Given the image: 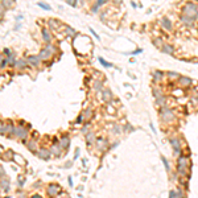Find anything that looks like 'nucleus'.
<instances>
[{
	"label": "nucleus",
	"instance_id": "nucleus-1",
	"mask_svg": "<svg viewBox=\"0 0 198 198\" xmlns=\"http://www.w3.org/2000/svg\"><path fill=\"white\" fill-rule=\"evenodd\" d=\"M182 13L188 15V16L193 17L194 20H197L198 19V6L194 1H188L184 6V8H182Z\"/></svg>",
	"mask_w": 198,
	"mask_h": 198
},
{
	"label": "nucleus",
	"instance_id": "nucleus-2",
	"mask_svg": "<svg viewBox=\"0 0 198 198\" xmlns=\"http://www.w3.org/2000/svg\"><path fill=\"white\" fill-rule=\"evenodd\" d=\"M190 168V163H189V158L186 156L181 155L177 160V170L181 176H185L188 173V169Z\"/></svg>",
	"mask_w": 198,
	"mask_h": 198
},
{
	"label": "nucleus",
	"instance_id": "nucleus-3",
	"mask_svg": "<svg viewBox=\"0 0 198 198\" xmlns=\"http://www.w3.org/2000/svg\"><path fill=\"white\" fill-rule=\"evenodd\" d=\"M54 53H57V48L49 42V44H46L45 48L41 49L40 53H38V56H40V58H41L42 61H46V60H49V58L52 57Z\"/></svg>",
	"mask_w": 198,
	"mask_h": 198
},
{
	"label": "nucleus",
	"instance_id": "nucleus-4",
	"mask_svg": "<svg viewBox=\"0 0 198 198\" xmlns=\"http://www.w3.org/2000/svg\"><path fill=\"white\" fill-rule=\"evenodd\" d=\"M160 118L163 119L165 123H172L174 120V114L170 108H168L167 106L165 107H161V111H160Z\"/></svg>",
	"mask_w": 198,
	"mask_h": 198
},
{
	"label": "nucleus",
	"instance_id": "nucleus-5",
	"mask_svg": "<svg viewBox=\"0 0 198 198\" xmlns=\"http://www.w3.org/2000/svg\"><path fill=\"white\" fill-rule=\"evenodd\" d=\"M13 135L16 136L17 139H21V140H24V139L28 138V129L25 128V127H23V124L21 126H17L15 127V131H13Z\"/></svg>",
	"mask_w": 198,
	"mask_h": 198
},
{
	"label": "nucleus",
	"instance_id": "nucleus-6",
	"mask_svg": "<svg viewBox=\"0 0 198 198\" xmlns=\"http://www.w3.org/2000/svg\"><path fill=\"white\" fill-rule=\"evenodd\" d=\"M48 195H50V197H56V195H58V193L61 192V188L58 186V185L56 184H50L48 186Z\"/></svg>",
	"mask_w": 198,
	"mask_h": 198
},
{
	"label": "nucleus",
	"instance_id": "nucleus-7",
	"mask_svg": "<svg viewBox=\"0 0 198 198\" xmlns=\"http://www.w3.org/2000/svg\"><path fill=\"white\" fill-rule=\"evenodd\" d=\"M26 61H28L29 65L35 66V67H38L42 60L40 58V56H28V57H26Z\"/></svg>",
	"mask_w": 198,
	"mask_h": 198
},
{
	"label": "nucleus",
	"instance_id": "nucleus-8",
	"mask_svg": "<svg viewBox=\"0 0 198 198\" xmlns=\"http://www.w3.org/2000/svg\"><path fill=\"white\" fill-rule=\"evenodd\" d=\"M180 20H181V23L185 24L186 26H193L194 25V23H195L194 19L190 17V16H188V15H185V13H182L180 16Z\"/></svg>",
	"mask_w": 198,
	"mask_h": 198
},
{
	"label": "nucleus",
	"instance_id": "nucleus-9",
	"mask_svg": "<svg viewBox=\"0 0 198 198\" xmlns=\"http://www.w3.org/2000/svg\"><path fill=\"white\" fill-rule=\"evenodd\" d=\"M41 36H42V40L45 41L46 44H49L50 41H52V35H50V32L48 31L46 26H42V28H41Z\"/></svg>",
	"mask_w": 198,
	"mask_h": 198
},
{
	"label": "nucleus",
	"instance_id": "nucleus-10",
	"mask_svg": "<svg viewBox=\"0 0 198 198\" xmlns=\"http://www.w3.org/2000/svg\"><path fill=\"white\" fill-rule=\"evenodd\" d=\"M160 50L163 53H165V54H174V48H173V45H170V44H163V46L160 48Z\"/></svg>",
	"mask_w": 198,
	"mask_h": 198
},
{
	"label": "nucleus",
	"instance_id": "nucleus-11",
	"mask_svg": "<svg viewBox=\"0 0 198 198\" xmlns=\"http://www.w3.org/2000/svg\"><path fill=\"white\" fill-rule=\"evenodd\" d=\"M161 25H163V28L165 29V31H168V32H170V31L173 29L172 21H170L168 17H165V16H164L163 19H161Z\"/></svg>",
	"mask_w": 198,
	"mask_h": 198
},
{
	"label": "nucleus",
	"instance_id": "nucleus-12",
	"mask_svg": "<svg viewBox=\"0 0 198 198\" xmlns=\"http://www.w3.org/2000/svg\"><path fill=\"white\" fill-rule=\"evenodd\" d=\"M48 25L50 29H53V31H58L61 26V21L57 20V19H49L48 20Z\"/></svg>",
	"mask_w": 198,
	"mask_h": 198
},
{
	"label": "nucleus",
	"instance_id": "nucleus-13",
	"mask_svg": "<svg viewBox=\"0 0 198 198\" xmlns=\"http://www.w3.org/2000/svg\"><path fill=\"white\" fill-rule=\"evenodd\" d=\"M170 144H172L174 152L177 153V155H180V153H181V144H180V140H178V139H170Z\"/></svg>",
	"mask_w": 198,
	"mask_h": 198
},
{
	"label": "nucleus",
	"instance_id": "nucleus-14",
	"mask_svg": "<svg viewBox=\"0 0 198 198\" xmlns=\"http://www.w3.org/2000/svg\"><path fill=\"white\" fill-rule=\"evenodd\" d=\"M97 147H98V149H101V151H104L106 148H108V143H107L106 139H97Z\"/></svg>",
	"mask_w": 198,
	"mask_h": 198
},
{
	"label": "nucleus",
	"instance_id": "nucleus-15",
	"mask_svg": "<svg viewBox=\"0 0 198 198\" xmlns=\"http://www.w3.org/2000/svg\"><path fill=\"white\" fill-rule=\"evenodd\" d=\"M86 143H87V145H89V147L97 143V139H95L94 132H87V133H86Z\"/></svg>",
	"mask_w": 198,
	"mask_h": 198
},
{
	"label": "nucleus",
	"instance_id": "nucleus-16",
	"mask_svg": "<svg viewBox=\"0 0 198 198\" xmlns=\"http://www.w3.org/2000/svg\"><path fill=\"white\" fill-rule=\"evenodd\" d=\"M50 153H52V151H46V149L37 151V156L40 158H42V160H48V158L50 157Z\"/></svg>",
	"mask_w": 198,
	"mask_h": 198
},
{
	"label": "nucleus",
	"instance_id": "nucleus-17",
	"mask_svg": "<svg viewBox=\"0 0 198 198\" xmlns=\"http://www.w3.org/2000/svg\"><path fill=\"white\" fill-rule=\"evenodd\" d=\"M111 98H112V92L110 90H102V99L104 102H111Z\"/></svg>",
	"mask_w": 198,
	"mask_h": 198
},
{
	"label": "nucleus",
	"instance_id": "nucleus-18",
	"mask_svg": "<svg viewBox=\"0 0 198 198\" xmlns=\"http://www.w3.org/2000/svg\"><path fill=\"white\" fill-rule=\"evenodd\" d=\"M26 63H28V61L26 60H23V58H20V60L16 61V65H15V67L19 70H23L26 67Z\"/></svg>",
	"mask_w": 198,
	"mask_h": 198
},
{
	"label": "nucleus",
	"instance_id": "nucleus-19",
	"mask_svg": "<svg viewBox=\"0 0 198 198\" xmlns=\"http://www.w3.org/2000/svg\"><path fill=\"white\" fill-rule=\"evenodd\" d=\"M163 78H164V73L163 72H160V70H155V72H153V82L158 83Z\"/></svg>",
	"mask_w": 198,
	"mask_h": 198
},
{
	"label": "nucleus",
	"instance_id": "nucleus-20",
	"mask_svg": "<svg viewBox=\"0 0 198 198\" xmlns=\"http://www.w3.org/2000/svg\"><path fill=\"white\" fill-rule=\"evenodd\" d=\"M178 79H180L178 82H180L181 86L188 87V86H190V85H192V79H190V78H188V77H180Z\"/></svg>",
	"mask_w": 198,
	"mask_h": 198
},
{
	"label": "nucleus",
	"instance_id": "nucleus-21",
	"mask_svg": "<svg viewBox=\"0 0 198 198\" xmlns=\"http://www.w3.org/2000/svg\"><path fill=\"white\" fill-rule=\"evenodd\" d=\"M60 144H61V147H62L63 149L69 148V145H70V139H69V136H63V138L60 140Z\"/></svg>",
	"mask_w": 198,
	"mask_h": 198
},
{
	"label": "nucleus",
	"instance_id": "nucleus-22",
	"mask_svg": "<svg viewBox=\"0 0 198 198\" xmlns=\"http://www.w3.org/2000/svg\"><path fill=\"white\" fill-rule=\"evenodd\" d=\"M25 145H26V148H28L29 151H32V152H37V144H36L35 140L28 141V143H26Z\"/></svg>",
	"mask_w": 198,
	"mask_h": 198
},
{
	"label": "nucleus",
	"instance_id": "nucleus-23",
	"mask_svg": "<svg viewBox=\"0 0 198 198\" xmlns=\"http://www.w3.org/2000/svg\"><path fill=\"white\" fill-rule=\"evenodd\" d=\"M156 104H157V106H160V107H165V104H167V99H165L164 94L156 98Z\"/></svg>",
	"mask_w": 198,
	"mask_h": 198
},
{
	"label": "nucleus",
	"instance_id": "nucleus-24",
	"mask_svg": "<svg viewBox=\"0 0 198 198\" xmlns=\"http://www.w3.org/2000/svg\"><path fill=\"white\" fill-rule=\"evenodd\" d=\"M65 32H66V35L69 36L70 38H73V37H75V36H77V31H75V29H73L72 26H65Z\"/></svg>",
	"mask_w": 198,
	"mask_h": 198
},
{
	"label": "nucleus",
	"instance_id": "nucleus-25",
	"mask_svg": "<svg viewBox=\"0 0 198 198\" xmlns=\"http://www.w3.org/2000/svg\"><path fill=\"white\" fill-rule=\"evenodd\" d=\"M63 148L61 147V144L58 143V145L57 144H53V148H52V153H54L56 156H60V153H61V151H62Z\"/></svg>",
	"mask_w": 198,
	"mask_h": 198
},
{
	"label": "nucleus",
	"instance_id": "nucleus-26",
	"mask_svg": "<svg viewBox=\"0 0 198 198\" xmlns=\"http://www.w3.org/2000/svg\"><path fill=\"white\" fill-rule=\"evenodd\" d=\"M0 133H1V136H4L6 133H8V126H7L4 122L0 123Z\"/></svg>",
	"mask_w": 198,
	"mask_h": 198
},
{
	"label": "nucleus",
	"instance_id": "nucleus-27",
	"mask_svg": "<svg viewBox=\"0 0 198 198\" xmlns=\"http://www.w3.org/2000/svg\"><path fill=\"white\" fill-rule=\"evenodd\" d=\"M169 197L174 198V197H184V193L181 192V190H178V192H176V190H170L169 192Z\"/></svg>",
	"mask_w": 198,
	"mask_h": 198
},
{
	"label": "nucleus",
	"instance_id": "nucleus-28",
	"mask_svg": "<svg viewBox=\"0 0 198 198\" xmlns=\"http://www.w3.org/2000/svg\"><path fill=\"white\" fill-rule=\"evenodd\" d=\"M7 65H9V60H8V57H1V63H0V67H1V70H4L6 69V66Z\"/></svg>",
	"mask_w": 198,
	"mask_h": 198
},
{
	"label": "nucleus",
	"instance_id": "nucleus-29",
	"mask_svg": "<svg viewBox=\"0 0 198 198\" xmlns=\"http://www.w3.org/2000/svg\"><path fill=\"white\" fill-rule=\"evenodd\" d=\"M1 189H3L6 193H8V190H9V184H8V181L4 180V177L1 178Z\"/></svg>",
	"mask_w": 198,
	"mask_h": 198
},
{
	"label": "nucleus",
	"instance_id": "nucleus-30",
	"mask_svg": "<svg viewBox=\"0 0 198 198\" xmlns=\"http://www.w3.org/2000/svg\"><path fill=\"white\" fill-rule=\"evenodd\" d=\"M98 61L101 62V65L103 66V67H112V63H110V62H106V60H104L103 57H99L98 58Z\"/></svg>",
	"mask_w": 198,
	"mask_h": 198
},
{
	"label": "nucleus",
	"instance_id": "nucleus-31",
	"mask_svg": "<svg viewBox=\"0 0 198 198\" xmlns=\"http://www.w3.org/2000/svg\"><path fill=\"white\" fill-rule=\"evenodd\" d=\"M37 6H38V7H41V8H42V9H45V11H52V7L49 6V4L44 3V1H38V3H37Z\"/></svg>",
	"mask_w": 198,
	"mask_h": 198
},
{
	"label": "nucleus",
	"instance_id": "nucleus-32",
	"mask_svg": "<svg viewBox=\"0 0 198 198\" xmlns=\"http://www.w3.org/2000/svg\"><path fill=\"white\" fill-rule=\"evenodd\" d=\"M8 60H9V65H11V66L16 65V61H17V60H16V54H15V52H12V54L8 57Z\"/></svg>",
	"mask_w": 198,
	"mask_h": 198
},
{
	"label": "nucleus",
	"instance_id": "nucleus-33",
	"mask_svg": "<svg viewBox=\"0 0 198 198\" xmlns=\"http://www.w3.org/2000/svg\"><path fill=\"white\" fill-rule=\"evenodd\" d=\"M12 4H13L12 0H1V6H3L4 8H11Z\"/></svg>",
	"mask_w": 198,
	"mask_h": 198
},
{
	"label": "nucleus",
	"instance_id": "nucleus-34",
	"mask_svg": "<svg viewBox=\"0 0 198 198\" xmlns=\"http://www.w3.org/2000/svg\"><path fill=\"white\" fill-rule=\"evenodd\" d=\"M102 81H95V83H94V89L95 91H102Z\"/></svg>",
	"mask_w": 198,
	"mask_h": 198
},
{
	"label": "nucleus",
	"instance_id": "nucleus-35",
	"mask_svg": "<svg viewBox=\"0 0 198 198\" xmlns=\"http://www.w3.org/2000/svg\"><path fill=\"white\" fill-rule=\"evenodd\" d=\"M153 45H156L157 46V48H161V46H163V44H164V41L161 40V38H153Z\"/></svg>",
	"mask_w": 198,
	"mask_h": 198
},
{
	"label": "nucleus",
	"instance_id": "nucleus-36",
	"mask_svg": "<svg viewBox=\"0 0 198 198\" xmlns=\"http://www.w3.org/2000/svg\"><path fill=\"white\" fill-rule=\"evenodd\" d=\"M112 133H115V135H119V133H122V127L120 126H114V128H112Z\"/></svg>",
	"mask_w": 198,
	"mask_h": 198
},
{
	"label": "nucleus",
	"instance_id": "nucleus-37",
	"mask_svg": "<svg viewBox=\"0 0 198 198\" xmlns=\"http://www.w3.org/2000/svg\"><path fill=\"white\" fill-rule=\"evenodd\" d=\"M66 3L69 4L70 7H73V8H77V6H78V0H66Z\"/></svg>",
	"mask_w": 198,
	"mask_h": 198
},
{
	"label": "nucleus",
	"instance_id": "nucleus-38",
	"mask_svg": "<svg viewBox=\"0 0 198 198\" xmlns=\"http://www.w3.org/2000/svg\"><path fill=\"white\" fill-rule=\"evenodd\" d=\"M83 115H85V118H86V119H90L92 116V110L91 108H87L86 111L83 112Z\"/></svg>",
	"mask_w": 198,
	"mask_h": 198
},
{
	"label": "nucleus",
	"instance_id": "nucleus-39",
	"mask_svg": "<svg viewBox=\"0 0 198 198\" xmlns=\"http://www.w3.org/2000/svg\"><path fill=\"white\" fill-rule=\"evenodd\" d=\"M161 160H163L164 165H165V169H167L168 172H169V170H170V167H169V163H168V160H167L165 157H164V156H161Z\"/></svg>",
	"mask_w": 198,
	"mask_h": 198
},
{
	"label": "nucleus",
	"instance_id": "nucleus-40",
	"mask_svg": "<svg viewBox=\"0 0 198 198\" xmlns=\"http://www.w3.org/2000/svg\"><path fill=\"white\" fill-rule=\"evenodd\" d=\"M153 95H155V98H157L160 95H163V92H161L160 89H153Z\"/></svg>",
	"mask_w": 198,
	"mask_h": 198
},
{
	"label": "nucleus",
	"instance_id": "nucleus-41",
	"mask_svg": "<svg viewBox=\"0 0 198 198\" xmlns=\"http://www.w3.org/2000/svg\"><path fill=\"white\" fill-rule=\"evenodd\" d=\"M3 54H6L7 57H9V56L12 54V50H11V49H8V48H4L3 49Z\"/></svg>",
	"mask_w": 198,
	"mask_h": 198
},
{
	"label": "nucleus",
	"instance_id": "nucleus-42",
	"mask_svg": "<svg viewBox=\"0 0 198 198\" xmlns=\"http://www.w3.org/2000/svg\"><path fill=\"white\" fill-rule=\"evenodd\" d=\"M99 8H101V7H99V6H98V4H97V3H95L94 6L91 7V12H94V13H97V12L99 11Z\"/></svg>",
	"mask_w": 198,
	"mask_h": 198
},
{
	"label": "nucleus",
	"instance_id": "nucleus-43",
	"mask_svg": "<svg viewBox=\"0 0 198 198\" xmlns=\"http://www.w3.org/2000/svg\"><path fill=\"white\" fill-rule=\"evenodd\" d=\"M83 118H85V115H83V114H81L77 118V122H75V123H77V124H81V123H82V119H83Z\"/></svg>",
	"mask_w": 198,
	"mask_h": 198
},
{
	"label": "nucleus",
	"instance_id": "nucleus-44",
	"mask_svg": "<svg viewBox=\"0 0 198 198\" xmlns=\"http://www.w3.org/2000/svg\"><path fill=\"white\" fill-rule=\"evenodd\" d=\"M107 1H108V0H97V4H98L99 7H102V6H104Z\"/></svg>",
	"mask_w": 198,
	"mask_h": 198
},
{
	"label": "nucleus",
	"instance_id": "nucleus-45",
	"mask_svg": "<svg viewBox=\"0 0 198 198\" xmlns=\"http://www.w3.org/2000/svg\"><path fill=\"white\" fill-rule=\"evenodd\" d=\"M168 75H169L170 78H180V75H178L177 73H172V72H169V73H168Z\"/></svg>",
	"mask_w": 198,
	"mask_h": 198
},
{
	"label": "nucleus",
	"instance_id": "nucleus-46",
	"mask_svg": "<svg viewBox=\"0 0 198 198\" xmlns=\"http://www.w3.org/2000/svg\"><path fill=\"white\" fill-rule=\"evenodd\" d=\"M90 32H91L92 35H94V37H95V38H98V40H101V37H99V36L97 35V32H95V31H94V29H92V28H90Z\"/></svg>",
	"mask_w": 198,
	"mask_h": 198
},
{
	"label": "nucleus",
	"instance_id": "nucleus-47",
	"mask_svg": "<svg viewBox=\"0 0 198 198\" xmlns=\"http://www.w3.org/2000/svg\"><path fill=\"white\" fill-rule=\"evenodd\" d=\"M133 129H135L133 127H131L129 124H126V131H133Z\"/></svg>",
	"mask_w": 198,
	"mask_h": 198
},
{
	"label": "nucleus",
	"instance_id": "nucleus-48",
	"mask_svg": "<svg viewBox=\"0 0 198 198\" xmlns=\"http://www.w3.org/2000/svg\"><path fill=\"white\" fill-rule=\"evenodd\" d=\"M24 181H25V180H24V178H19V185H20V186H23V185H24Z\"/></svg>",
	"mask_w": 198,
	"mask_h": 198
},
{
	"label": "nucleus",
	"instance_id": "nucleus-49",
	"mask_svg": "<svg viewBox=\"0 0 198 198\" xmlns=\"http://www.w3.org/2000/svg\"><path fill=\"white\" fill-rule=\"evenodd\" d=\"M78 156H79V148H77V149H75V155H74V158H78Z\"/></svg>",
	"mask_w": 198,
	"mask_h": 198
},
{
	"label": "nucleus",
	"instance_id": "nucleus-50",
	"mask_svg": "<svg viewBox=\"0 0 198 198\" xmlns=\"http://www.w3.org/2000/svg\"><path fill=\"white\" fill-rule=\"evenodd\" d=\"M67 182H69V185H70V186H73V178L70 177V176H69V178H67Z\"/></svg>",
	"mask_w": 198,
	"mask_h": 198
},
{
	"label": "nucleus",
	"instance_id": "nucleus-51",
	"mask_svg": "<svg viewBox=\"0 0 198 198\" xmlns=\"http://www.w3.org/2000/svg\"><path fill=\"white\" fill-rule=\"evenodd\" d=\"M143 52V49H138V50H135V52H132V54H139V53Z\"/></svg>",
	"mask_w": 198,
	"mask_h": 198
},
{
	"label": "nucleus",
	"instance_id": "nucleus-52",
	"mask_svg": "<svg viewBox=\"0 0 198 198\" xmlns=\"http://www.w3.org/2000/svg\"><path fill=\"white\" fill-rule=\"evenodd\" d=\"M73 165V163L72 161H69V163H66V165H65V168H70Z\"/></svg>",
	"mask_w": 198,
	"mask_h": 198
},
{
	"label": "nucleus",
	"instance_id": "nucleus-53",
	"mask_svg": "<svg viewBox=\"0 0 198 198\" xmlns=\"http://www.w3.org/2000/svg\"><path fill=\"white\" fill-rule=\"evenodd\" d=\"M131 6L133 7V8H138V4H136L135 1H132V0H131Z\"/></svg>",
	"mask_w": 198,
	"mask_h": 198
},
{
	"label": "nucleus",
	"instance_id": "nucleus-54",
	"mask_svg": "<svg viewBox=\"0 0 198 198\" xmlns=\"http://www.w3.org/2000/svg\"><path fill=\"white\" fill-rule=\"evenodd\" d=\"M21 28V24H16V26H15V29H16V31H19V29Z\"/></svg>",
	"mask_w": 198,
	"mask_h": 198
},
{
	"label": "nucleus",
	"instance_id": "nucleus-55",
	"mask_svg": "<svg viewBox=\"0 0 198 198\" xmlns=\"http://www.w3.org/2000/svg\"><path fill=\"white\" fill-rule=\"evenodd\" d=\"M16 20H17V21H21V20H23V16H21V15H19L17 17H16Z\"/></svg>",
	"mask_w": 198,
	"mask_h": 198
},
{
	"label": "nucleus",
	"instance_id": "nucleus-56",
	"mask_svg": "<svg viewBox=\"0 0 198 198\" xmlns=\"http://www.w3.org/2000/svg\"><path fill=\"white\" fill-rule=\"evenodd\" d=\"M151 129H152V131H153V133H156V129H155V127H153V124H151Z\"/></svg>",
	"mask_w": 198,
	"mask_h": 198
},
{
	"label": "nucleus",
	"instance_id": "nucleus-57",
	"mask_svg": "<svg viewBox=\"0 0 198 198\" xmlns=\"http://www.w3.org/2000/svg\"><path fill=\"white\" fill-rule=\"evenodd\" d=\"M115 1H116V3H120V1H122V0H115Z\"/></svg>",
	"mask_w": 198,
	"mask_h": 198
},
{
	"label": "nucleus",
	"instance_id": "nucleus-58",
	"mask_svg": "<svg viewBox=\"0 0 198 198\" xmlns=\"http://www.w3.org/2000/svg\"><path fill=\"white\" fill-rule=\"evenodd\" d=\"M197 1H198V0H197Z\"/></svg>",
	"mask_w": 198,
	"mask_h": 198
}]
</instances>
